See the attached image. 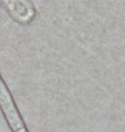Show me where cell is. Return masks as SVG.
<instances>
[{
    "label": "cell",
    "instance_id": "obj_1",
    "mask_svg": "<svg viewBox=\"0 0 125 132\" xmlns=\"http://www.w3.org/2000/svg\"><path fill=\"white\" fill-rule=\"evenodd\" d=\"M0 108L12 132H29L10 89L0 76Z\"/></svg>",
    "mask_w": 125,
    "mask_h": 132
}]
</instances>
